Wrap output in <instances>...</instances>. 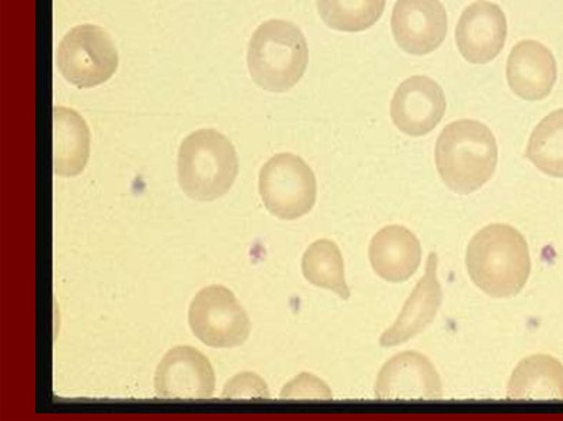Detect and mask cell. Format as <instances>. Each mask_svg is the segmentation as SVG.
Wrapping results in <instances>:
<instances>
[{
	"instance_id": "22",
	"label": "cell",
	"mask_w": 563,
	"mask_h": 421,
	"mask_svg": "<svg viewBox=\"0 0 563 421\" xmlns=\"http://www.w3.org/2000/svg\"><path fill=\"white\" fill-rule=\"evenodd\" d=\"M224 398H268L269 391L264 380L256 374L244 372L235 375L224 386Z\"/></svg>"
},
{
	"instance_id": "9",
	"label": "cell",
	"mask_w": 563,
	"mask_h": 421,
	"mask_svg": "<svg viewBox=\"0 0 563 421\" xmlns=\"http://www.w3.org/2000/svg\"><path fill=\"white\" fill-rule=\"evenodd\" d=\"M445 108L440 85L428 76L415 75L397 87L390 102V117L405 134L421 136L437 126Z\"/></svg>"
},
{
	"instance_id": "15",
	"label": "cell",
	"mask_w": 563,
	"mask_h": 421,
	"mask_svg": "<svg viewBox=\"0 0 563 421\" xmlns=\"http://www.w3.org/2000/svg\"><path fill=\"white\" fill-rule=\"evenodd\" d=\"M368 257L379 277L400 282L416 273L421 261V247L416 235L407 228L386 225L373 236Z\"/></svg>"
},
{
	"instance_id": "18",
	"label": "cell",
	"mask_w": 563,
	"mask_h": 421,
	"mask_svg": "<svg viewBox=\"0 0 563 421\" xmlns=\"http://www.w3.org/2000/svg\"><path fill=\"white\" fill-rule=\"evenodd\" d=\"M305 278L318 287L332 290L347 300L350 290L344 277V263L338 245L327 239L311 243L301 259Z\"/></svg>"
},
{
	"instance_id": "19",
	"label": "cell",
	"mask_w": 563,
	"mask_h": 421,
	"mask_svg": "<svg viewBox=\"0 0 563 421\" xmlns=\"http://www.w3.org/2000/svg\"><path fill=\"white\" fill-rule=\"evenodd\" d=\"M527 158L542 173L563 178V108L545 115L533 129Z\"/></svg>"
},
{
	"instance_id": "1",
	"label": "cell",
	"mask_w": 563,
	"mask_h": 421,
	"mask_svg": "<svg viewBox=\"0 0 563 421\" xmlns=\"http://www.w3.org/2000/svg\"><path fill=\"white\" fill-rule=\"evenodd\" d=\"M465 262L472 281L495 298L517 295L531 268L526 239L505 223H493L479 230L467 245Z\"/></svg>"
},
{
	"instance_id": "13",
	"label": "cell",
	"mask_w": 563,
	"mask_h": 421,
	"mask_svg": "<svg viewBox=\"0 0 563 421\" xmlns=\"http://www.w3.org/2000/svg\"><path fill=\"white\" fill-rule=\"evenodd\" d=\"M510 89L525 100H542L556 80V63L552 52L534 40L518 42L506 65Z\"/></svg>"
},
{
	"instance_id": "16",
	"label": "cell",
	"mask_w": 563,
	"mask_h": 421,
	"mask_svg": "<svg viewBox=\"0 0 563 421\" xmlns=\"http://www.w3.org/2000/svg\"><path fill=\"white\" fill-rule=\"evenodd\" d=\"M54 171L63 177L80 174L89 158L90 133L73 109L54 107Z\"/></svg>"
},
{
	"instance_id": "10",
	"label": "cell",
	"mask_w": 563,
	"mask_h": 421,
	"mask_svg": "<svg viewBox=\"0 0 563 421\" xmlns=\"http://www.w3.org/2000/svg\"><path fill=\"white\" fill-rule=\"evenodd\" d=\"M396 43L412 55L438 48L448 30V18L440 0H397L391 13Z\"/></svg>"
},
{
	"instance_id": "5",
	"label": "cell",
	"mask_w": 563,
	"mask_h": 421,
	"mask_svg": "<svg viewBox=\"0 0 563 421\" xmlns=\"http://www.w3.org/2000/svg\"><path fill=\"white\" fill-rule=\"evenodd\" d=\"M258 191L273 215L295 220L314 206L317 181L312 169L300 156L278 153L262 166Z\"/></svg>"
},
{
	"instance_id": "4",
	"label": "cell",
	"mask_w": 563,
	"mask_h": 421,
	"mask_svg": "<svg viewBox=\"0 0 563 421\" xmlns=\"http://www.w3.org/2000/svg\"><path fill=\"white\" fill-rule=\"evenodd\" d=\"M309 60L307 41L298 26L285 20L262 23L247 47V67L261 88L284 92L303 76Z\"/></svg>"
},
{
	"instance_id": "14",
	"label": "cell",
	"mask_w": 563,
	"mask_h": 421,
	"mask_svg": "<svg viewBox=\"0 0 563 421\" xmlns=\"http://www.w3.org/2000/svg\"><path fill=\"white\" fill-rule=\"evenodd\" d=\"M438 256H428L424 274L405 302L396 321L379 337L385 347L401 344L422 332L434 319L442 301L437 277Z\"/></svg>"
},
{
	"instance_id": "7",
	"label": "cell",
	"mask_w": 563,
	"mask_h": 421,
	"mask_svg": "<svg viewBox=\"0 0 563 421\" xmlns=\"http://www.w3.org/2000/svg\"><path fill=\"white\" fill-rule=\"evenodd\" d=\"M188 323L194 335L211 347L242 345L251 332L246 311L233 292L224 286L200 289L188 310Z\"/></svg>"
},
{
	"instance_id": "3",
	"label": "cell",
	"mask_w": 563,
	"mask_h": 421,
	"mask_svg": "<svg viewBox=\"0 0 563 421\" xmlns=\"http://www.w3.org/2000/svg\"><path fill=\"white\" fill-rule=\"evenodd\" d=\"M178 181L197 201H211L232 187L239 160L232 143L214 129H199L186 136L178 149Z\"/></svg>"
},
{
	"instance_id": "20",
	"label": "cell",
	"mask_w": 563,
	"mask_h": 421,
	"mask_svg": "<svg viewBox=\"0 0 563 421\" xmlns=\"http://www.w3.org/2000/svg\"><path fill=\"white\" fill-rule=\"evenodd\" d=\"M386 0H317L321 19L334 30L364 31L380 18Z\"/></svg>"
},
{
	"instance_id": "17",
	"label": "cell",
	"mask_w": 563,
	"mask_h": 421,
	"mask_svg": "<svg viewBox=\"0 0 563 421\" xmlns=\"http://www.w3.org/2000/svg\"><path fill=\"white\" fill-rule=\"evenodd\" d=\"M507 396L509 399H563V365L545 354L523 358L510 376Z\"/></svg>"
},
{
	"instance_id": "11",
	"label": "cell",
	"mask_w": 563,
	"mask_h": 421,
	"mask_svg": "<svg viewBox=\"0 0 563 421\" xmlns=\"http://www.w3.org/2000/svg\"><path fill=\"white\" fill-rule=\"evenodd\" d=\"M378 399H438L442 383L435 367L421 353L406 351L388 359L375 383Z\"/></svg>"
},
{
	"instance_id": "12",
	"label": "cell",
	"mask_w": 563,
	"mask_h": 421,
	"mask_svg": "<svg viewBox=\"0 0 563 421\" xmlns=\"http://www.w3.org/2000/svg\"><path fill=\"white\" fill-rule=\"evenodd\" d=\"M506 36V16L497 4L488 1L470 4L455 27L457 48L472 64L493 60L504 48Z\"/></svg>"
},
{
	"instance_id": "2",
	"label": "cell",
	"mask_w": 563,
	"mask_h": 421,
	"mask_svg": "<svg viewBox=\"0 0 563 421\" xmlns=\"http://www.w3.org/2000/svg\"><path fill=\"white\" fill-rule=\"evenodd\" d=\"M434 158L443 182L454 192L467 195L493 177L498 149L486 124L462 119L442 130L435 143Z\"/></svg>"
},
{
	"instance_id": "6",
	"label": "cell",
	"mask_w": 563,
	"mask_h": 421,
	"mask_svg": "<svg viewBox=\"0 0 563 421\" xmlns=\"http://www.w3.org/2000/svg\"><path fill=\"white\" fill-rule=\"evenodd\" d=\"M56 64L67 81L78 88H90L115 73L119 56L102 27L85 23L64 35L56 51Z\"/></svg>"
},
{
	"instance_id": "21",
	"label": "cell",
	"mask_w": 563,
	"mask_h": 421,
	"mask_svg": "<svg viewBox=\"0 0 563 421\" xmlns=\"http://www.w3.org/2000/svg\"><path fill=\"white\" fill-rule=\"evenodd\" d=\"M280 396L286 399H330L332 394L317 376L301 373L284 386Z\"/></svg>"
},
{
	"instance_id": "8",
	"label": "cell",
	"mask_w": 563,
	"mask_h": 421,
	"mask_svg": "<svg viewBox=\"0 0 563 421\" xmlns=\"http://www.w3.org/2000/svg\"><path fill=\"white\" fill-rule=\"evenodd\" d=\"M155 392L168 399H202L213 395L216 375L209 359L187 345L169 350L157 365Z\"/></svg>"
}]
</instances>
